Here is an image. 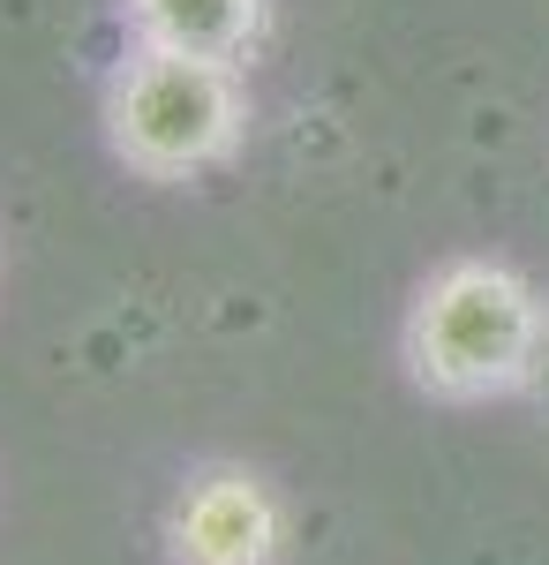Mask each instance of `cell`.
Returning a JSON list of instances; mask_svg holds the SVG:
<instances>
[{
  "label": "cell",
  "instance_id": "277c9868",
  "mask_svg": "<svg viewBox=\"0 0 549 565\" xmlns=\"http://www.w3.org/2000/svg\"><path fill=\"white\" fill-rule=\"evenodd\" d=\"M136 45H173V53H204V61H249L263 45L271 0H121Z\"/></svg>",
  "mask_w": 549,
  "mask_h": 565
},
{
  "label": "cell",
  "instance_id": "6da1fadb",
  "mask_svg": "<svg viewBox=\"0 0 549 565\" xmlns=\"http://www.w3.org/2000/svg\"><path fill=\"white\" fill-rule=\"evenodd\" d=\"M549 348V302L542 287L505 257H452L422 279L407 309L399 362L415 392L444 407H482L505 399L542 370Z\"/></svg>",
  "mask_w": 549,
  "mask_h": 565
},
{
  "label": "cell",
  "instance_id": "7a4b0ae2",
  "mask_svg": "<svg viewBox=\"0 0 549 565\" xmlns=\"http://www.w3.org/2000/svg\"><path fill=\"white\" fill-rule=\"evenodd\" d=\"M106 143L136 181L218 174L249 143V84L234 61L128 45V61L106 76Z\"/></svg>",
  "mask_w": 549,
  "mask_h": 565
},
{
  "label": "cell",
  "instance_id": "3957f363",
  "mask_svg": "<svg viewBox=\"0 0 549 565\" xmlns=\"http://www.w3.org/2000/svg\"><path fill=\"white\" fill-rule=\"evenodd\" d=\"M279 551H287V505L256 468L212 460L173 490L166 505L173 565H279Z\"/></svg>",
  "mask_w": 549,
  "mask_h": 565
}]
</instances>
